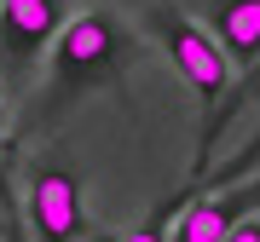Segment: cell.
I'll list each match as a JSON object with an SVG mask.
<instances>
[{
    "label": "cell",
    "instance_id": "cell-1",
    "mask_svg": "<svg viewBox=\"0 0 260 242\" xmlns=\"http://www.w3.org/2000/svg\"><path fill=\"white\" fill-rule=\"evenodd\" d=\"M127 58V35L110 12H81V18L58 23L52 35V93H70V87H93L104 75L121 69Z\"/></svg>",
    "mask_w": 260,
    "mask_h": 242
},
{
    "label": "cell",
    "instance_id": "cell-5",
    "mask_svg": "<svg viewBox=\"0 0 260 242\" xmlns=\"http://www.w3.org/2000/svg\"><path fill=\"white\" fill-rule=\"evenodd\" d=\"M249 202H260V185L232 190V196H220V202H197V208H185V219L174 225V242H220V236L237 225V214H243Z\"/></svg>",
    "mask_w": 260,
    "mask_h": 242
},
{
    "label": "cell",
    "instance_id": "cell-4",
    "mask_svg": "<svg viewBox=\"0 0 260 242\" xmlns=\"http://www.w3.org/2000/svg\"><path fill=\"white\" fill-rule=\"evenodd\" d=\"M29 219L41 242H81L87 236V208H81V179L70 168H41L29 179Z\"/></svg>",
    "mask_w": 260,
    "mask_h": 242
},
{
    "label": "cell",
    "instance_id": "cell-2",
    "mask_svg": "<svg viewBox=\"0 0 260 242\" xmlns=\"http://www.w3.org/2000/svg\"><path fill=\"white\" fill-rule=\"evenodd\" d=\"M64 23L58 0H0V75L23 81L35 69V52H47V41Z\"/></svg>",
    "mask_w": 260,
    "mask_h": 242
},
{
    "label": "cell",
    "instance_id": "cell-3",
    "mask_svg": "<svg viewBox=\"0 0 260 242\" xmlns=\"http://www.w3.org/2000/svg\"><path fill=\"white\" fill-rule=\"evenodd\" d=\"M162 41H168L174 69L185 75L208 104L225 93V81H232V58L220 52V41H214L208 29H197L191 18H179V12H162Z\"/></svg>",
    "mask_w": 260,
    "mask_h": 242
},
{
    "label": "cell",
    "instance_id": "cell-6",
    "mask_svg": "<svg viewBox=\"0 0 260 242\" xmlns=\"http://www.w3.org/2000/svg\"><path fill=\"white\" fill-rule=\"evenodd\" d=\"M214 41H220L237 64L260 58V0H220V6H214Z\"/></svg>",
    "mask_w": 260,
    "mask_h": 242
},
{
    "label": "cell",
    "instance_id": "cell-9",
    "mask_svg": "<svg viewBox=\"0 0 260 242\" xmlns=\"http://www.w3.org/2000/svg\"><path fill=\"white\" fill-rule=\"evenodd\" d=\"M121 242H162L156 231H133V236H121Z\"/></svg>",
    "mask_w": 260,
    "mask_h": 242
},
{
    "label": "cell",
    "instance_id": "cell-8",
    "mask_svg": "<svg viewBox=\"0 0 260 242\" xmlns=\"http://www.w3.org/2000/svg\"><path fill=\"white\" fill-rule=\"evenodd\" d=\"M6 208H12V185H6V144H0V219H6Z\"/></svg>",
    "mask_w": 260,
    "mask_h": 242
},
{
    "label": "cell",
    "instance_id": "cell-7",
    "mask_svg": "<svg viewBox=\"0 0 260 242\" xmlns=\"http://www.w3.org/2000/svg\"><path fill=\"white\" fill-rule=\"evenodd\" d=\"M220 242H260V219H243V225H232Z\"/></svg>",
    "mask_w": 260,
    "mask_h": 242
}]
</instances>
